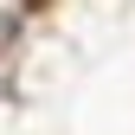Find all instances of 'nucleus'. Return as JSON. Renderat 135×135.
<instances>
[{
  "instance_id": "f257e3e1",
  "label": "nucleus",
  "mask_w": 135,
  "mask_h": 135,
  "mask_svg": "<svg viewBox=\"0 0 135 135\" xmlns=\"http://www.w3.org/2000/svg\"><path fill=\"white\" fill-rule=\"evenodd\" d=\"M26 7H45V0H26Z\"/></svg>"
}]
</instances>
